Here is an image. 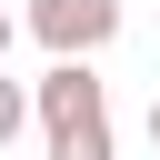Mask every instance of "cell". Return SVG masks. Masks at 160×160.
Listing matches in <instances>:
<instances>
[{"mask_svg": "<svg viewBox=\"0 0 160 160\" xmlns=\"http://www.w3.org/2000/svg\"><path fill=\"white\" fill-rule=\"evenodd\" d=\"M30 120L50 130V160H110V90L90 60H50V80L30 90Z\"/></svg>", "mask_w": 160, "mask_h": 160, "instance_id": "6da1fadb", "label": "cell"}, {"mask_svg": "<svg viewBox=\"0 0 160 160\" xmlns=\"http://www.w3.org/2000/svg\"><path fill=\"white\" fill-rule=\"evenodd\" d=\"M30 40L50 60H90L120 40V0H30Z\"/></svg>", "mask_w": 160, "mask_h": 160, "instance_id": "7a4b0ae2", "label": "cell"}, {"mask_svg": "<svg viewBox=\"0 0 160 160\" xmlns=\"http://www.w3.org/2000/svg\"><path fill=\"white\" fill-rule=\"evenodd\" d=\"M20 120H30V90H20V80H10V70H0V150H10V140H20Z\"/></svg>", "mask_w": 160, "mask_h": 160, "instance_id": "3957f363", "label": "cell"}, {"mask_svg": "<svg viewBox=\"0 0 160 160\" xmlns=\"http://www.w3.org/2000/svg\"><path fill=\"white\" fill-rule=\"evenodd\" d=\"M10 40H20V20H10V10H0V60H10Z\"/></svg>", "mask_w": 160, "mask_h": 160, "instance_id": "277c9868", "label": "cell"}, {"mask_svg": "<svg viewBox=\"0 0 160 160\" xmlns=\"http://www.w3.org/2000/svg\"><path fill=\"white\" fill-rule=\"evenodd\" d=\"M150 150H160V90H150Z\"/></svg>", "mask_w": 160, "mask_h": 160, "instance_id": "5b68a950", "label": "cell"}]
</instances>
